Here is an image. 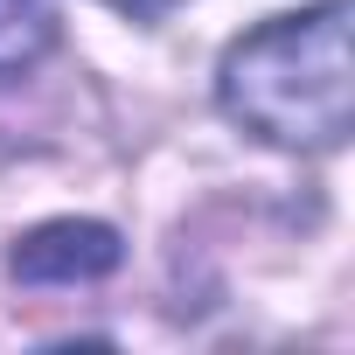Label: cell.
<instances>
[{
    "label": "cell",
    "mask_w": 355,
    "mask_h": 355,
    "mask_svg": "<svg viewBox=\"0 0 355 355\" xmlns=\"http://www.w3.org/2000/svg\"><path fill=\"white\" fill-rule=\"evenodd\" d=\"M348 0H313L300 15H272L237 35L216 63V105L265 146L334 153L355 125V49Z\"/></svg>",
    "instance_id": "1"
},
{
    "label": "cell",
    "mask_w": 355,
    "mask_h": 355,
    "mask_svg": "<svg viewBox=\"0 0 355 355\" xmlns=\"http://www.w3.org/2000/svg\"><path fill=\"white\" fill-rule=\"evenodd\" d=\"M119 258H125L119 230H112V223H91V216L35 223V230L8 251L15 279H28V286H91V279L119 272Z\"/></svg>",
    "instance_id": "2"
},
{
    "label": "cell",
    "mask_w": 355,
    "mask_h": 355,
    "mask_svg": "<svg viewBox=\"0 0 355 355\" xmlns=\"http://www.w3.org/2000/svg\"><path fill=\"white\" fill-rule=\"evenodd\" d=\"M56 49V0H0V84L28 77Z\"/></svg>",
    "instance_id": "3"
},
{
    "label": "cell",
    "mask_w": 355,
    "mask_h": 355,
    "mask_svg": "<svg viewBox=\"0 0 355 355\" xmlns=\"http://www.w3.org/2000/svg\"><path fill=\"white\" fill-rule=\"evenodd\" d=\"M112 8H119V15H139V21H146V15H167L174 0H112Z\"/></svg>",
    "instance_id": "4"
}]
</instances>
